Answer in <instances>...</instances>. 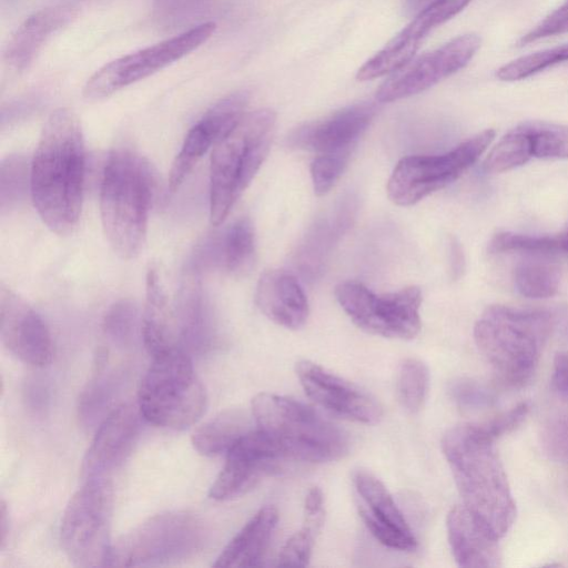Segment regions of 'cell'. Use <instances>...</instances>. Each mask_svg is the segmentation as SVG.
<instances>
[{
	"mask_svg": "<svg viewBox=\"0 0 568 568\" xmlns=\"http://www.w3.org/2000/svg\"><path fill=\"white\" fill-rule=\"evenodd\" d=\"M85 151L80 121L67 108L53 111L42 129L30 165V194L43 223L58 235L78 225Z\"/></svg>",
	"mask_w": 568,
	"mask_h": 568,
	"instance_id": "1",
	"label": "cell"
},
{
	"mask_svg": "<svg viewBox=\"0 0 568 568\" xmlns=\"http://www.w3.org/2000/svg\"><path fill=\"white\" fill-rule=\"evenodd\" d=\"M495 440L481 424H460L443 435L442 450L463 505L500 539L517 509Z\"/></svg>",
	"mask_w": 568,
	"mask_h": 568,
	"instance_id": "2",
	"label": "cell"
},
{
	"mask_svg": "<svg viewBox=\"0 0 568 568\" xmlns=\"http://www.w3.org/2000/svg\"><path fill=\"white\" fill-rule=\"evenodd\" d=\"M155 189L150 163L119 148L108 156L100 186V213L105 237L123 260L136 257L145 243Z\"/></svg>",
	"mask_w": 568,
	"mask_h": 568,
	"instance_id": "3",
	"label": "cell"
},
{
	"mask_svg": "<svg viewBox=\"0 0 568 568\" xmlns=\"http://www.w3.org/2000/svg\"><path fill=\"white\" fill-rule=\"evenodd\" d=\"M552 324L544 310L491 305L477 320L474 339L498 379L523 387L536 372Z\"/></svg>",
	"mask_w": 568,
	"mask_h": 568,
	"instance_id": "4",
	"label": "cell"
},
{
	"mask_svg": "<svg viewBox=\"0 0 568 568\" xmlns=\"http://www.w3.org/2000/svg\"><path fill=\"white\" fill-rule=\"evenodd\" d=\"M255 426L278 448L285 460L326 463L348 450L346 434L308 405L272 393L251 403Z\"/></svg>",
	"mask_w": 568,
	"mask_h": 568,
	"instance_id": "5",
	"label": "cell"
},
{
	"mask_svg": "<svg viewBox=\"0 0 568 568\" xmlns=\"http://www.w3.org/2000/svg\"><path fill=\"white\" fill-rule=\"evenodd\" d=\"M276 114L271 109L244 113L214 146L210 163V220L223 223L266 159Z\"/></svg>",
	"mask_w": 568,
	"mask_h": 568,
	"instance_id": "6",
	"label": "cell"
},
{
	"mask_svg": "<svg viewBox=\"0 0 568 568\" xmlns=\"http://www.w3.org/2000/svg\"><path fill=\"white\" fill-rule=\"evenodd\" d=\"M152 358L138 392L141 416L170 429L193 425L205 410L206 394L190 355L173 349Z\"/></svg>",
	"mask_w": 568,
	"mask_h": 568,
	"instance_id": "7",
	"label": "cell"
},
{
	"mask_svg": "<svg viewBox=\"0 0 568 568\" xmlns=\"http://www.w3.org/2000/svg\"><path fill=\"white\" fill-rule=\"evenodd\" d=\"M207 538L204 523L187 511L154 515L111 546L108 566H158L184 560L200 551Z\"/></svg>",
	"mask_w": 568,
	"mask_h": 568,
	"instance_id": "8",
	"label": "cell"
},
{
	"mask_svg": "<svg viewBox=\"0 0 568 568\" xmlns=\"http://www.w3.org/2000/svg\"><path fill=\"white\" fill-rule=\"evenodd\" d=\"M113 489L109 477L87 478L70 498L61 520L60 541L77 567L108 566Z\"/></svg>",
	"mask_w": 568,
	"mask_h": 568,
	"instance_id": "9",
	"label": "cell"
},
{
	"mask_svg": "<svg viewBox=\"0 0 568 568\" xmlns=\"http://www.w3.org/2000/svg\"><path fill=\"white\" fill-rule=\"evenodd\" d=\"M494 136V130H485L446 153L403 158L387 182L389 200L409 206L453 183L478 160Z\"/></svg>",
	"mask_w": 568,
	"mask_h": 568,
	"instance_id": "10",
	"label": "cell"
},
{
	"mask_svg": "<svg viewBox=\"0 0 568 568\" xmlns=\"http://www.w3.org/2000/svg\"><path fill=\"white\" fill-rule=\"evenodd\" d=\"M335 296L352 322L367 333L412 339L420 331L422 292L417 286L376 294L358 282H343Z\"/></svg>",
	"mask_w": 568,
	"mask_h": 568,
	"instance_id": "11",
	"label": "cell"
},
{
	"mask_svg": "<svg viewBox=\"0 0 568 568\" xmlns=\"http://www.w3.org/2000/svg\"><path fill=\"white\" fill-rule=\"evenodd\" d=\"M215 29L216 24L207 21L173 38L108 62L85 83L84 98L100 100L152 75L205 43Z\"/></svg>",
	"mask_w": 568,
	"mask_h": 568,
	"instance_id": "12",
	"label": "cell"
},
{
	"mask_svg": "<svg viewBox=\"0 0 568 568\" xmlns=\"http://www.w3.org/2000/svg\"><path fill=\"white\" fill-rule=\"evenodd\" d=\"M479 47L478 36L463 34L436 50L410 60L379 85L376 100L382 103L393 102L432 88L463 69Z\"/></svg>",
	"mask_w": 568,
	"mask_h": 568,
	"instance_id": "13",
	"label": "cell"
},
{
	"mask_svg": "<svg viewBox=\"0 0 568 568\" xmlns=\"http://www.w3.org/2000/svg\"><path fill=\"white\" fill-rule=\"evenodd\" d=\"M285 460L276 445L255 426L226 453L225 464L210 488L215 500H230L278 471Z\"/></svg>",
	"mask_w": 568,
	"mask_h": 568,
	"instance_id": "14",
	"label": "cell"
},
{
	"mask_svg": "<svg viewBox=\"0 0 568 568\" xmlns=\"http://www.w3.org/2000/svg\"><path fill=\"white\" fill-rule=\"evenodd\" d=\"M296 375L306 395L326 410L364 424L382 419L377 399L354 383L310 361L296 364Z\"/></svg>",
	"mask_w": 568,
	"mask_h": 568,
	"instance_id": "15",
	"label": "cell"
},
{
	"mask_svg": "<svg viewBox=\"0 0 568 568\" xmlns=\"http://www.w3.org/2000/svg\"><path fill=\"white\" fill-rule=\"evenodd\" d=\"M568 159V126L545 121H528L506 133L488 154L484 170L501 173L531 159Z\"/></svg>",
	"mask_w": 568,
	"mask_h": 568,
	"instance_id": "16",
	"label": "cell"
},
{
	"mask_svg": "<svg viewBox=\"0 0 568 568\" xmlns=\"http://www.w3.org/2000/svg\"><path fill=\"white\" fill-rule=\"evenodd\" d=\"M353 485L359 517L375 539L392 549L413 551L417 540L385 485L365 469L354 471Z\"/></svg>",
	"mask_w": 568,
	"mask_h": 568,
	"instance_id": "17",
	"label": "cell"
},
{
	"mask_svg": "<svg viewBox=\"0 0 568 568\" xmlns=\"http://www.w3.org/2000/svg\"><path fill=\"white\" fill-rule=\"evenodd\" d=\"M0 337L21 362L43 367L52 358L50 332L41 316L19 295L1 284Z\"/></svg>",
	"mask_w": 568,
	"mask_h": 568,
	"instance_id": "18",
	"label": "cell"
},
{
	"mask_svg": "<svg viewBox=\"0 0 568 568\" xmlns=\"http://www.w3.org/2000/svg\"><path fill=\"white\" fill-rule=\"evenodd\" d=\"M246 92H235L220 100L190 129L175 155L169 175V187L175 192L206 151L214 146L245 113Z\"/></svg>",
	"mask_w": 568,
	"mask_h": 568,
	"instance_id": "19",
	"label": "cell"
},
{
	"mask_svg": "<svg viewBox=\"0 0 568 568\" xmlns=\"http://www.w3.org/2000/svg\"><path fill=\"white\" fill-rule=\"evenodd\" d=\"M375 113L376 108L372 103L344 108L323 120L298 126L287 138V144L317 155H352Z\"/></svg>",
	"mask_w": 568,
	"mask_h": 568,
	"instance_id": "20",
	"label": "cell"
},
{
	"mask_svg": "<svg viewBox=\"0 0 568 568\" xmlns=\"http://www.w3.org/2000/svg\"><path fill=\"white\" fill-rule=\"evenodd\" d=\"M139 407L121 404L111 409L98 427L82 463L87 478L109 477L131 453L140 429Z\"/></svg>",
	"mask_w": 568,
	"mask_h": 568,
	"instance_id": "21",
	"label": "cell"
},
{
	"mask_svg": "<svg viewBox=\"0 0 568 568\" xmlns=\"http://www.w3.org/2000/svg\"><path fill=\"white\" fill-rule=\"evenodd\" d=\"M446 526L450 550L459 567L488 568L501 565L499 538L464 505L450 509Z\"/></svg>",
	"mask_w": 568,
	"mask_h": 568,
	"instance_id": "22",
	"label": "cell"
},
{
	"mask_svg": "<svg viewBox=\"0 0 568 568\" xmlns=\"http://www.w3.org/2000/svg\"><path fill=\"white\" fill-rule=\"evenodd\" d=\"M255 302L272 322L297 329L308 317V302L297 277L285 270L264 272L256 286Z\"/></svg>",
	"mask_w": 568,
	"mask_h": 568,
	"instance_id": "23",
	"label": "cell"
},
{
	"mask_svg": "<svg viewBox=\"0 0 568 568\" xmlns=\"http://www.w3.org/2000/svg\"><path fill=\"white\" fill-rule=\"evenodd\" d=\"M173 318L181 349L201 353L211 342V318L196 273L187 272L176 297Z\"/></svg>",
	"mask_w": 568,
	"mask_h": 568,
	"instance_id": "24",
	"label": "cell"
},
{
	"mask_svg": "<svg viewBox=\"0 0 568 568\" xmlns=\"http://www.w3.org/2000/svg\"><path fill=\"white\" fill-rule=\"evenodd\" d=\"M278 520L275 507L264 506L242 527L213 564L217 568L255 567L270 544Z\"/></svg>",
	"mask_w": 568,
	"mask_h": 568,
	"instance_id": "25",
	"label": "cell"
},
{
	"mask_svg": "<svg viewBox=\"0 0 568 568\" xmlns=\"http://www.w3.org/2000/svg\"><path fill=\"white\" fill-rule=\"evenodd\" d=\"M141 336L145 349L152 357L181 349L173 311L169 307L161 277L153 267L146 274V300L141 321Z\"/></svg>",
	"mask_w": 568,
	"mask_h": 568,
	"instance_id": "26",
	"label": "cell"
},
{
	"mask_svg": "<svg viewBox=\"0 0 568 568\" xmlns=\"http://www.w3.org/2000/svg\"><path fill=\"white\" fill-rule=\"evenodd\" d=\"M74 16L71 7L59 6L39 10L28 17L12 34L6 50V61L16 69L26 68L51 33Z\"/></svg>",
	"mask_w": 568,
	"mask_h": 568,
	"instance_id": "27",
	"label": "cell"
},
{
	"mask_svg": "<svg viewBox=\"0 0 568 568\" xmlns=\"http://www.w3.org/2000/svg\"><path fill=\"white\" fill-rule=\"evenodd\" d=\"M242 409H227L202 424L192 435L194 448L205 456L226 454L253 429L254 419Z\"/></svg>",
	"mask_w": 568,
	"mask_h": 568,
	"instance_id": "28",
	"label": "cell"
},
{
	"mask_svg": "<svg viewBox=\"0 0 568 568\" xmlns=\"http://www.w3.org/2000/svg\"><path fill=\"white\" fill-rule=\"evenodd\" d=\"M219 261L234 276H243L252 270L255 233L250 219L241 217L225 231L219 246Z\"/></svg>",
	"mask_w": 568,
	"mask_h": 568,
	"instance_id": "29",
	"label": "cell"
},
{
	"mask_svg": "<svg viewBox=\"0 0 568 568\" xmlns=\"http://www.w3.org/2000/svg\"><path fill=\"white\" fill-rule=\"evenodd\" d=\"M515 268L514 282L517 291L526 297L546 298L554 296L560 282L557 265L547 260L548 255H528Z\"/></svg>",
	"mask_w": 568,
	"mask_h": 568,
	"instance_id": "30",
	"label": "cell"
},
{
	"mask_svg": "<svg viewBox=\"0 0 568 568\" xmlns=\"http://www.w3.org/2000/svg\"><path fill=\"white\" fill-rule=\"evenodd\" d=\"M419 43L397 33L382 50L358 69L356 79L368 81L398 71L414 59Z\"/></svg>",
	"mask_w": 568,
	"mask_h": 568,
	"instance_id": "31",
	"label": "cell"
},
{
	"mask_svg": "<svg viewBox=\"0 0 568 568\" xmlns=\"http://www.w3.org/2000/svg\"><path fill=\"white\" fill-rule=\"evenodd\" d=\"M99 359L97 374L88 383L80 397L79 413L88 424L95 422L109 408L121 382L118 371H104V354H100Z\"/></svg>",
	"mask_w": 568,
	"mask_h": 568,
	"instance_id": "32",
	"label": "cell"
},
{
	"mask_svg": "<svg viewBox=\"0 0 568 568\" xmlns=\"http://www.w3.org/2000/svg\"><path fill=\"white\" fill-rule=\"evenodd\" d=\"M325 517V510H304V521L300 530L292 535L280 551L277 566L305 567L311 558L313 546Z\"/></svg>",
	"mask_w": 568,
	"mask_h": 568,
	"instance_id": "33",
	"label": "cell"
},
{
	"mask_svg": "<svg viewBox=\"0 0 568 568\" xmlns=\"http://www.w3.org/2000/svg\"><path fill=\"white\" fill-rule=\"evenodd\" d=\"M429 384L427 366L419 359L406 358L397 374V394L402 406L417 413L424 405Z\"/></svg>",
	"mask_w": 568,
	"mask_h": 568,
	"instance_id": "34",
	"label": "cell"
},
{
	"mask_svg": "<svg viewBox=\"0 0 568 568\" xmlns=\"http://www.w3.org/2000/svg\"><path fill=\"white\" fill-rule=\"evenodd\" d=\"M471 0H433L399 32L420 42L433 29L458 14Z\"/></svg>",
	"mask_w": 568,
	"mask_h": 568,
	"instance_id": "35",
	"label": "cell"
},
{
	"mask_svg": "<svg viewBox=\"0 0 568 568\" xmlns=\"http://www.w3.org/2000/svg\"><path fill=\"white\" fill-rule=\"evenodd\" d=\"M30 165L23 155H9L0 166V206L4 211L23 200L30 186Z\"/></svg>",
	"mask_w": 568,
	"mask_h": 568,
	"instance_id": "36",
	"label": "cell"
},
{
	"mask_svg": "<svg viewBox=\"0 0 568 568\" xmlns=\"http://www.w3.org/2000/svg\"><path fill=\"white\" fill-rule=\"evenodd\" d=\"M562 61H568V43L513 60L499 68L496 75L504 81L521 80Z\"/></svg>",
	"mask_w": 568,
	"mask_h": 568,
	"instance_id": "37",
	"label": "cell"
},
{
	"mask_svg": "<svg viewBox=\"0 0 568 568\" xmlns=\"http://www.w3.org/2000/svg\"><path fill=\"white\" fill-rule=\"evenodd\" d=\"M491 253L519 252L527 255H552L564 252L559 236H536L517 233L495 235L488 247Z\"/></svg>",
	"mask_w": 568,
	"mask_h": 568,
	"instance_id": "38",
	"label": "cell"
},
{
	"mask_svg": "<svg viewBox=\"0 0 568 568\" xmlns=\"http://www.w3.org/2000/svg\"><path fill=\"white\" fill-rule=\"evenodd\" d=\"M138 320V311L132 303L118 302L109 308L104 316V334L118 347H129L136 336Z\"/></svg>",
	"mask_w": 568,
	"mask_h": 568,
	"instance_id": "39",
	"label": "cell"
},
{
	"mask_svg": "<svg viewBox=\"0 0 568 568\" xmlns=\"http://www.w3.org/2000/svg\"><path fill=\"white\" fill-rule=\"evenodd\" d=\"M448 394L458 407L469 412L487 409L496 402L495 393L490 388L465 377L452 381Z\"/></svg>",
	"mask_w": 568,
	"mask_h": 568,
	"instance_id": "40",
	"label": "cell"
},
{
	"mask_svg": "<svg viewBox=\"0 0 568 568\" xmlns=\"http://www.w3.org/2000/svg\"><path fill=\"white\" fill-rule=\"evenodd\" d=\"M351 155L346 154H320L311 163V178L315 194H326L338 181Z\"/></svg>",
	"mask_w": 568,
	"mask_h": 568,
	"instance_id": "41",
	"label": "cell"
},
{
	"mask_svg": "<svg viewBox=\"0 0 568 568\" xmlns=\"http://www.w3.org/2000/svg\"><path fill=\"white\" fill-rule=\"evenodd\" d=\"M566 32H568V0L526 33L520 39L519 45Z\"/></svg>",
	"mask_w": 568,
	"mask_h": 568,
	"instance_id": "42",
	"label": "cell"
},
{
	"mask_svg": "<svg viewBox=\"0 0 568 568\" xmlns=\"http://www.w3.org/2000/svg\"><path fill=\"white\" fill-rule=\"evenodd\" d=\"M544 444L554 459L568 465V417H561L546 428Z\"/></svg>",
	"mask_w": 568,
	"mask_h": 568,
	"instance_id": "43",
	"label": "cell"
},
{
	"mask_svg": "<svg viewBox=\"0 0 568 568\" xmlns=\"http://www.w3.org/2000/svg\"><path fill=\"white\" fill-rule=\"evenodd\" d=\"M529 410L527 403H520L515 407L503 412L491 419L481 423L485 430L494 438H498L518 427L526 418Z\"/></svg>",
	"mask_w": 568,
	"mask_h": 568,
	"instance_id": "44",
	"label": "cell"
},
{
	"mask_svg": "<svg viewBox=\"0 0 568 568\" xmlns=\"http://www.w3.org/2000/svg\"><path fill=\"white\" fill-rule=\"evenodd\" d=\"M551 379L555 388L568 396V351L556 354Z\"/></svg>",
	"mask_w": 568,
	"mask_h": 568,
	"instance_id": "45",
	"label": "cell"
},
{
	"mask_svg": "<svg viewBox=\"0 0 568 568\" xmlns=\"http://www.w3.org/2000/svg\"><path fill=\"white\" fill-rule=\"evenodd\" d=\"M450 255H452V270H453V273L455 274V276H458V274L463 270L464 260H463L462 250H460L459 245L456 242L452 243Z\"/></svg>",
	"mask_w": 568,
	"mask_h": 568,
	"instance_id": "46",
	"label": "cell"
},
{
	"mask_svg": "<svg viewBox=\"0 0 568 568\" xmlns=\"http://www.w3.org/2000/svg\"><path fill=\"white\" fill-rule=\"evenodd\" d=\"M7 515H8V513H7L6 504L2 500L1 501V519H0V540H1V547H3V545L6 542L4 540H6L8 530H9V528H7L9 526V520L7 519Z\"/></svg>",
	"mask_w": 568,
	"mask_h": 568,
	"instance_id": "47",
	"label": "cell"
},
{
	"mask_svg": "<svg viewBox=\"0 0 568 568\" xmlns=\"http://www.w3.org/2000/svg\"><path fill=\"white\" fill-rule=\"evenodd\" d=\"M559 237L561 241L562 251L568 252V227Z\"/></svg>",
	"mask_w": 568,
	"mask_h": 568,
	"instance_id": "48",
	"label": "cell"
}]
</instances>
